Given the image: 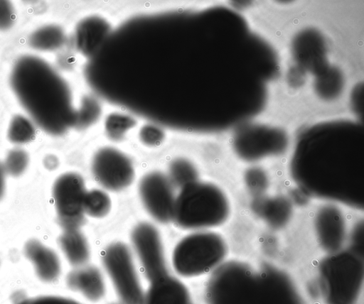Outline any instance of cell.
Masks as SVG:
<instances>
[{"instance_id": "1", "label": "cell", "mask_w": 364, "mask_h": 304, "mask_svg": "<svg viewBox=\"0 0 364 304\" xmlns=\"http://www.w3.org/2000/svg\"><path fill=\"white\" fill-rule=\"evenodd\" d=\"M291 166L296 183L308 195L360 208L363 205V136L358 125L331 124L309 131Z\"/></svg>"}, {"instance_id": "27", "label": "cell", "mask_w": 364, "mask_h": 304, "mask_svg": "<svg viewBox=\"0 0 364 304\" xmlns=\"http://www.w3.org/2000/svg\"><path fill=\"white\" fill-rule=\"evenodd\" d=\"M109 304H122V303H119V302H117V303H114H114H109Z\"/></svg>"}, {"instance_id": "21", "label": "cell", "mask_w": 364, "mask_h": 304, "mask_svg": "<svg viewBox=\"0 0 364 304\" xmlns=\"http://www.w3.org/2000/svg\"><path fill=\"white\" fill-rule=\"evenodd\" d=\"M35 135L32 122L27 118L17 115L11 121L8 138L14 143L22 144L31 141Z\"/></svg>"}, {"instance_id": "2", "label": "cell", "mask_w": 364, "mask_h": 304, "mask_svg": "<svg viewBox=\"0 0 364 304\" xmlns=\"http://www.w3.org/2000/svg\"><path fill=\"white\" fill-rule=\"evenodd\" d=\"M204 297L206 304H304L285 271L240 260L225 261L210 273Z\"/></svg>"}, {"instance_id": "12", "label": "cell", "mask_w": 364, "mask_h": 304, "mask_svg": "<svg viewBox=\"0 0 364 304\" xmlns=\"http://www.w3.org/2000/svg\"><path fill=\"white\" fill-rule=\"evenodd\" d=\"M316 240L327 254L342 249L347 237V226L344 215L335 204L321 207L315 215L314 222Z\"/></svg>"}, {"instance_id": "11", "label": "cell", "mask_w": 364, "mask_h": 304, "mask_svg": "<svg viewBox=\"0 0 364 304\" xmlns=\"http://www.w3.org/2000/svg\"><path fill=\"white\" fill-rule=\"evenodd\" d=\"M138 190L144 209L155 221L165 224L173 220L176 195L167 175L160 171L146 173Z\"/></svg>"}, {"instance_id": "22", "label": "cell", "mask_w": 364, "mask_h": 304, "mask_svg": "<svg viewBox=\"0 0 364 304\" xmlns=\"http://www.w3.org/2000/svg\"><path fill=\"white\" fill-rule=\"evenodd\" d=\"M28 162V153L22 149L15 148L8 153L3 165L6 175L18 177L26 171Z\"/></svg>"}, {"instance_id": "19", "label": "cell", "mask_w": 364, "mask_h": 304, "mask_svg": "<svg viewBox=\"0 0 364 304\" xmlns=\"http://www.w3.org/2000/svg\"><path fill=\"white\" fill-rule=\"evenodd\" d=\"M111 205V199L105 190L91 189L87 191L84 201L85 215L95 218L104 217L109 212Z\"/></svg>"}, {"instance_id": "4", "label": "cell", "mask_w": 364, "mask_h": 304, "mask_svg": "<svg viewBox=\"0 0 364 304\" xmlns=\"http://www.w3.org/2000/svg\"><path fill=\"white\" fill-rule=\"evenodd\" d=\"M230 212L225 192L214 183L198 180L180 189L172 222L185 230H209L225 223Z\"/></svg>"}, {"instance_id": "23", "label": "cell", "mask_w": 364, "mask_h": 304, "mask_svg": "<svg viewBox=\"0 0 364 304\" xmlns=\"http://www.w3.org/2000/svg\"><path fill=\"white\" fill-rule=\"evenodd\" d=\"M164 137V130L156 124H145L141 127L139 131L140 141L150 147L160 145L163 142Z\"/></svg>"}, {"instance_id": "24", "label": "cell", "mask_w": 364, "mask_h": 304, "mask_svg": "<svg viewBox=\"0 0 364 304\" xmlns=\"http://www.w3.org/2000/svg\"><path fill=\"white\" fill-rule=\"evenodd\" d=\"M17 304H82L73 299L59 295H42L30 298Z\"/></svg>"}, {"instance_id": "16", "label": "cell", "mask_w": 364, "mask_h": 304, "mask_svg": "<svg viewBox=\"0 0 364 304\" xmlns=\"http://www.w3.org/2000/svg\"><path fill=\"white\" fill-rule=\"evenodd\" d=\"M58 241L70 264L76 268L87 264L90 248L87 238L79 229H63Z\"/></svg>"}, {"instance_id": "3", "label": "cell", "mask_w": 364, "mask_h": 304, "mask_svg": "<svg viewBox=\"0 0 364 304\" xmlns=\"http://www.w3.org/2000/svg\"><path fill=\"white\" fill-rule=\"evenodd\" d=\"M11 85L23 108L45 132L58 136L75 126L76 111L68 86L44 60L20 58L11 70Z\"/></svg>"}, {"instance_id": "20", "label": "cell", "mask_w": 364, "mask_h": 304, "mask_svg": "<svg viewBox=\"0 0 364 304\" xmlns=\"http://www.w3.org/2000/svg\"><path fill=\"white\" fill-rule=\"evenodd\" d=\"M135 124L134 119L129 115L111 114L105 121V130L110 139L119 141L124 137Z\"/></svg>"}, {"instance_id": "18", "label": "cell", "mask_w": 364, "mask_h": 304, "mask_svg": "<svg viewBox=\"0 0 364 304\" xmlns=\"http://www.w3.org/2000/svg\"><path fill=\"white\" fill-rule=\"evenodd\" d=\"M167 176L174 187L181 189L198 180V172L191 161L178 157L170 163Z\"/></svg>"}, {"instance_id": "26", "label": "cell", "mask_w": 364, "mask_h": 304, "mask_svg": "<svg viewBox=\"0 0 364 304\" xmlns=\"http://www.w3.org/2000/svg\"><path fill=\"white\" fill-rule=\"evenodd\" d=\"M6 171L3 163L0 162V200L4 195L6 190Z\"/></svg>"}, {"instance_id": "7", "label": "cell", "mask_w": 364, "mask_h": 304, "mask_svg": "<svg viewBox=\"0 0 364 304\" xmlns=\"http://www.w3.org/2000/svg\"><path fill=\"white\" fill-rule=\"evenodd\" d=\"M101 261L118 300L122 304H141L143 289L131 248L114 241L102 251Z\"/></svg>"}, {"instance_id": "10", "label": "cell", "mask_w": 364, "mask_h": 304, "mask_svg": "<svg viewBox=\"0 0 364 304\" xmlns=\"http://www.w3.org/2000/svg\"><path fill=\"white\" fill-rule=\"evenodd\" d=\"M91 171L102 188L115 192L129 187L135 175L132 160L112 146H103L95 152L91 160Z\"/></svg>"}, {"instance_id": "6", "label": "cell", "mask_w": 364, "mask_h": 304, "mask_svg": "<svg viewBox=\"0 0 364 304\" xmlns=\"http://www.w3.org/2000/svg\"><path fill=\"white\" fill-rule=\"evenodd\" d=\"M228 254V243L220 234L210 229L193 231L176 244L171 262L178 275L193 278L211 273Z\"/></svg>"}, {"instance_id": "15", "label": "cell", "mask_w": 364, "mask_h": 304, "mask_svg": "<svg viewBox=\"0 0 364 304\" xmlns=\"http://www.w3.org/2000/svg\"><path fill=\"white\" fill-rule=\"evenodd\" d=\"M25 256L33 264L36 274L43 282H53L60 274L58 256L37 239L28 241L23 247Z\"/></svg>"}, {"instance_id": "8", "label": "cell", "mask_w": 364, "mask_h": 304, "mask_svg": "<svg viewBox=\"0 0 364 304\" xmlns=\"http://www.w3.org/2000/svg\"><path fill=\"white\" fill-rule=\"evenodd\" d=\"M130 240L133 254L149 283L169 273L162 238L154 224L138 223L131 232Z\"/></svg>"}, {"instance_id": "14", "label": "cell", "mask_w": 364, "mask_h": 304, "mask_svg": "<svg viewBox=\"0 0 364 304\" xmlns=\"http://www.w3.org/2000/svg\"><path fill=\"white\" fill-rule=\"evenodd\" d=\"M66 283L69 288L92 303L102 300L106 295L104 276L94 266L86 264L75 268L68 274Z\"/></svg>"}, {"instance_id": "17", "label": "cell", "mask_w": 364, "mask_h": 304, "mask_svg": "<svg viewBox=\"0 0 364 304\" xmlns=\"http://www.w3.org/2000/svg\"><path fill=\"white\" fill-rule=\"evenodd\" d=\"M65 40V34L58 26L49 25L39 28L29 38L31 46L39 50H52L60 47Z\"/></svg>"}, {"instance_id": "25", "label": "cell", "mask_w": 364, "mask_h": 304, "mask_svg": "<svg viewBox=\"0 0 364 304\" xmlns=\"http://www.w3.org/2000/svg\"><path fill=\"white\" fill-rule=\"evenodd\" d=\"M15 14L12 4L8 1H0V30L10 28L14 21Z\"/></svg>"}, {"instance_id": "5", "label": "cell", "mask_w": 364, "mask_h": 304, "mask_svg": "<svg viewBox=\"0 0 364 304\" xmlns=\"http://www.w3.org/2000/svg\"><path fill=\"white\" fill-rule=\"evenodd\" d=\"M364 276L363 256L351 250L328 254L317 271V288L325 304H356Z\"/></svg>"}, {"instance_id": "9", "label": "cell", "mask_w": 364, "mask_h": 304, "mask_svg": "<svg viewBox=\"0 0 364 304\" xmlns=\"http://www.w3.org/2000/svg\"><path fill=\"white\" fill-rule=\"evenodd\" d=\"M87 190L82 176L74 172L60 175L52 195L58 220L63 229H79L84 221V201Z\"/></svg>"}, {"instance_id": "13", "label": "cell", "mask_w": 364, "mask_h": 304, "mask_svg": "<svg viewBox=\"0 0 364 304\" xmlns=\"http://www.w3.org/2000/svg\"><path fill=\"white\" fill-rule=\"evenodd\" d=\"M149 283L141 304H194L186 285L170 273Z\"/></svg>"}]
</instances>
